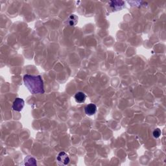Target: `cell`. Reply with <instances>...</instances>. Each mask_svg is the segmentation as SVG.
Segmentation results:
<instances>
[{"label":"cell","mask_w":166,"mask_h":166,"mask_svg":"<svg viewBox=\"0 0 166 166\" xmlns=\"http://www.w3.org/2000/svg\"><path fill=\"white\" fill-rule=\"evenodd\" d=\"M23 82L27 88L32 94H42L44 93L43 82L40 75H25L23 77Z\"/></svg>","instance_id":"1"},{"label":"cell","mask_w":166,"mask_h":166,"mask_svg":"<svg viewBox=\"0 0 166 166\" xmlns=\"http://www.w3.org/2000/svg\"><path fill=\"white\" fill-rule=\"evenodd\" d=\"M57 161L60 165H66L70 163V159L65 152H61L57 157Z\"/></svg>","instance_id":"2"},{"label":"cell","mask_w":166,"mask_h":166,"mask_svg":"<svg viewBox=\"0 0 166 166\" xmlns=\"http://www.w3.org/2000/svg\"><path fill=\"white\" fill-rule=\"evenodd\" d=\"M25 105V101L22 98H16L12 104V108L17 112H21Z\"/></svg>","instance_id":"3"},{"label":"cell","mask_w":166,"mask_h":166,"mask_svg":"<svg viewBox=\"0 0 166 166\" xmlns=\"http://www.w3.org/2000/svg\"><path fill=\"white\" fill-rule=\"evenodd\" d=\"M84 111H85V113L88 115V116H92L94 114H96L97 111V107L95 104L90 103L84 108Z\"/></svg>","instance_id":"4"},{"label":"cell","mask_w":166,"mask_h":166,"mask_svg":"<svg viewBox=\"0 0 166 166\" xmlns=\"http://www.w3.org/2000/svg\"><path fill=\"white\" fill-rule=\"evenodd\" d=\"M124 3V1H110V5L115 11H118L119 9L120 10L122 9Z\"/></svg>","instance_id":"5"},{"label":"cell","mask_w":166,"mask_h":166,"mask_svg":"<svg viewBox=\"0 0 166 166\" xmlns=\"http://www.w3.org/2000/svg\"><path fill=\"white\" fill-rule=\"evenodd\" d=\"M75 99L77 103H83L86 99V96L82 91H78L75 95Z\"/></svg>","instance_id":"6"},{"label":"cell","mask_w":166,"mask_h":166,"mask_svg":"<svg viewBox=\"0 0 166 166\" xmlns=\"http://www.w3.org/2000/svg\"><path fill=\"white\" fill-rule=\"evenodd\" d=\"M78 20H79V18L76 15L72 14L68 17V18L67 20V25H69L70 26H75L78 22Z\"/></svg>","instance_id":"7"},{"label":"cell","mask_w":166,"mask_h":166,"mask_svg":"<svg viewBox=\"0 0 166 166\" xmlns=\"http://www.w3.org/2000/svg\"><path fill=\"white\" fill-rule=\"evenodd\" d=\"M25 165H36V160L35 158L31 157H28L25 159Z\"/></svg>","instance_id":"8"},{"label":"cell","mask_w":166,"mask_h":166,"mask_svg":"<svg viewBox=\"0 0 166 166\" xmlns=\"http://www.w3.org/2000/svg\"><path fill=\"white\" fill-rule=\"evenodd\" d=\"M152 134H153V136L155 138H158L162 134L161 130L160 128H156V129L153 131V133H152Z\"/></svg>","instance_id":"9"}]
</instances>
